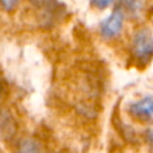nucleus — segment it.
I'll return each instance as SVG.
<instances>
[{"label": "nucleus", "mask_w": 153, "mask_h": 153, "mask_svg": "<svg viewBox=\"0 0 153 153\" xmlns=\"http://www.w3.org/2000/svg\"><path fill=\"white\" fill-rule=\"evenodd\" d=\"M131 49L134 57L139 62L146 65L151 60L153 51V42H152V32L148 27H142L135 32L133 37Z\"/></svg>", "instance_id": "nucleus-1"}, {"label": "nucleus", "mask_w": 153, "mask_h": 153, "mask_svg": "<svg viewBox=\"0 0 153 153\" xmlns=\"http://www.w3.org/2000/svg\"><path fill=\"white\" fill-rule=\"evenodd\" d=\"M123 25V10L121 7L115 8L109 17H106L100 24V33L105 38H114L120 35Z\"/></svg>", "instance_id": "nucleus-2"}, {"label": "nucleus", "mask_w": 153, "mask_h": 153, "mask_svg": "<svg viewBox=\"0 0 153 153\" xmlns=\"http://www.w3.org/2000/svg\"><path fill=\"white\" fill-rule=\"evenodd\" d=\"M152 97L147 96L145 98H141L129 105V112L135 118L140 121H151L152 120Z\"/></svg>", "instance_id": "nucleus-3"}, {"label": "nucleus", "mask_w": 153, "mask_h": 153, "mask_svg": "<svg viewBox=\"0 0 153 153\" xmlns=\"http://www.w3.org/2000/svg\"><path fill=\"white\" fill-rule=\"evenodd\" d=\"M16 153H47V151L36 139L24 137L18 142Z\"/></svg>", "instance_id": "nucleus-4"}, {"label": "nucleus", "mask_w": 153, "mask_h": 153, "mask_svg": "<svg viewBox=\"0 0 153 153\" xmlns=\"http://www.w3.org/2000/svg\"><path fill=\"white\" fill-rule=\"evenodd\" d=\"M18 5V1H0V6L1 7H4V10H6V11H11V10H13L16 6Z\"/></svg>", "instance_id": "nucleus-5"}, {"label": "nucleus", "mask_w": 153, "mask_h": 153, "mask_svg": "<svg viewBox=\"0 0 153 153\" xmlns=\"http://www.w3.org/2000/svg\"><path fill=\"white\" fill-rule=\"evenodd\" d=\"M111 4H112L111 1H93L92 2V5L96 6V7H98V8H105L109 5H111Z\"/></svg>", "instance_id": "nucleus-6"}, {"label": "nucleus", "mask_w": 153, "mask_h": 153, "mask_svg": "<svg viewBox=\"0 0 153 153\" xmlns=\"http://www.w3.org/2000/svg\"><path fill=\"white\" fill-rule=\"evenodd\" d=\"M4 90H5V87H4V85H2V82L0 81V97L4 94Z\"/></svg>", "instance_id": "nucleus-7"}, {"label": "nucleus", "mask_w": 153, "mask_h": 153, "mask_svg": "<svg viewBox=\"0 0 153 153\" xmlns=\"http://www.w3.org/2000/svg\"><path fill=\"white\" fill-rule=\"evenodd\" d=\"M61 153H69V152H61Z\"/></svg>", "instance_id": "nucleus-8"}]
</instances>
